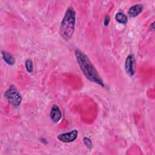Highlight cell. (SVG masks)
<instances>
[{"instance_id": "cell-1", "label": "cell", "mask_w": 155, "mask_h": 155, "mask_svg": "<svg viewBox=\"0 0 155 155\" xmlns=\"http://www.w3.org/2000/svg\"><path fill=\"white\" fill-rule=\"evenodd\" d=\"M75 56L81 70L86 78L91 82L104 87L102 78L88 56L78 49L75 50Z\"/></svg>"}, {"instance_id": "cell-2", "label": "cell", "mask_w": 155, "mask_h": 155, "mask_svg": "<svg viewBox=\"0 0 155 155\" xmlns=\"http://www.w3.org/2000/svg\"><path fill=\"white\" fill-rule=\"evenodd\" d=\"M76 22V12L70 7L66 10L60 26V35L65 40L71 38L74 33Z\"/></svg>"}, {"instance_id": "cell-3", "label": "cell", "mask_w": 155, "mask_h": 155, "mask_svg": "<svg viewBox=\"0 0 155 155\" xmlns=\"http://www.w3.org/2000/svg\"><path fill=\"white\" fill-rule=\"evenodd\" d=\"M7 101L14 107H18L22 102V96L15 85H11L4 93Z\"/></svg>"}, {"instance_id": "cell-4", "label": "cell", "mask_w": 155, "mask_h": 155, "mask_svg": "<svg viewBox=\"0 0 155 155\" xmlns=\"http://www.w3.org/2000/svg\"><path fill=\"white\" fill-rule=\"evenodd\" d=\"M78 137V130H73L68 133L61 134L58 136V139L63 142L69 143L73 142Z\"/></svg>"}, {"instance_id": "cell-5", "label": "cell", "mask_w": 155, "mask_h": 155, "mask_svg": "<svg viewBox=\"0 0 155 155\" xmlns=\"http://www.w3.org/2000/svg\"><path fill=\"white\" fill-rule=\"evenodd\" d=\"M134 58L133 55L132 54L128 55L125 60V70L126 73L130 76H133L135 73V71L134 69Z\"/></svg>"}, {"instance_id": "cell-6", "label": "cell", "mask_w": 155, "mask_h": 155, "mask_svg": "<svg viewBox=\"0 0 155 155\" xmlns=\"http://www.w3.org/2000/svg\"><path fill=\"white\" fill-rule=\"evenodd\" d=\"M50 116L51 120L54 123H58L60 121V120L62 118V113L58 105H53L52 106L51 108Z\"/></svg>"}, {"instance_id": "cell-7", "label": "cell", "mask_w": 155, "mask_h": 155, "mask_svg": "<svg viewBox=\"0 0 155 155\" xmlns=\"http://www.w3.org/2000/svg\"><path fill=\"white\" fill-rule=\"evenodd\" d=\"M142 10H143V5L142 4H137L131 6L129 8L128 11V15L131 18H134L138 16L142 12Z\"/></svg>"}, {"instance_id": "cell-8", "label": "cell", "mask_w": 155, "mask_h": 155, "mask_svg": "<svg viewBox=\"0 0 155 155\" xmlns=\"http://www.w3.org/2000/svg\"><path fill=\"white\" fill-rule=\"evenodd\" d=\"M2 56L4 61L9 65H13L15 63V59L10 53L5 50L1 51Z\"/></svg>"}, {"instance_id": "cell-9", "label": "cell", "mask_w": 155, "mask_h": 155, "mask_svg": "<svg viewBox=\"0 0 155 155\" xmlns=\"http://www.w3.org/2000/svg\"><path fill=\"white\" fill-rule=\"evenodd\" d=\"M115 19L117 22L124 25H125L128 22L127 16L125 14L121 12H118L116 14Z\"/></svg>"}, {"instance_id": "cell-10", "label": "cell", "mask_w": 155, "mask_h": 155, "mask_svg": "<svg viewBox=\"0 0 155 155\" xmlns=\"http://www.w3.org/2000/svg\"><path fill=\"white\" fill-rule=\"evenodd\" d=\"M25 68L27 71L28 73H31L33 69V64L32 61L30 59H27L25 62Z\"/></svg>"}, {"instance_id": "cell-11", "label": "cell", "mask_w": 155, "mask_h": 155, "mask_svg": "<svg viewBox=\"0 0 155 155\" xmlns=\"http://www.w3.org/2000/svg\"><path fill=\"white\" fill-rule=\"evenodd\" d=\"M84 142L85 143V145H86V147L89 148V149H91L93 147V143L91 140L88 137H84Z\"/></svg>"}, {"instance_id": "cell-12", "label": "cell", "mask_w": 155, "mask_h": 155, "mask_svg": "<svg viewBox=\"0 0 155 155\" xmlns=\"http://www.w3.org/2000/svg\"><path fill=\"white\" fill-rule=\"evenodd\" d=\"M109 22H110V17L107 15H106L105 16V19H104V25L105 26H107L109 24Z\"/></svg>"}, {"instance_id": "cell-13", "label": "cell", "mask_w": 155, "mask_h": 155, "mask_svg": "<svg viewBox=\"0 0 155 155\" xmlns=\"http://www.w3.org/2000/svg\"><path fill=\"white\" fill-rule=\"evenodd\" d=\"M150 29L151 30H154V22H153L151 25H150Z\"/></svg>"}]
</instances>
